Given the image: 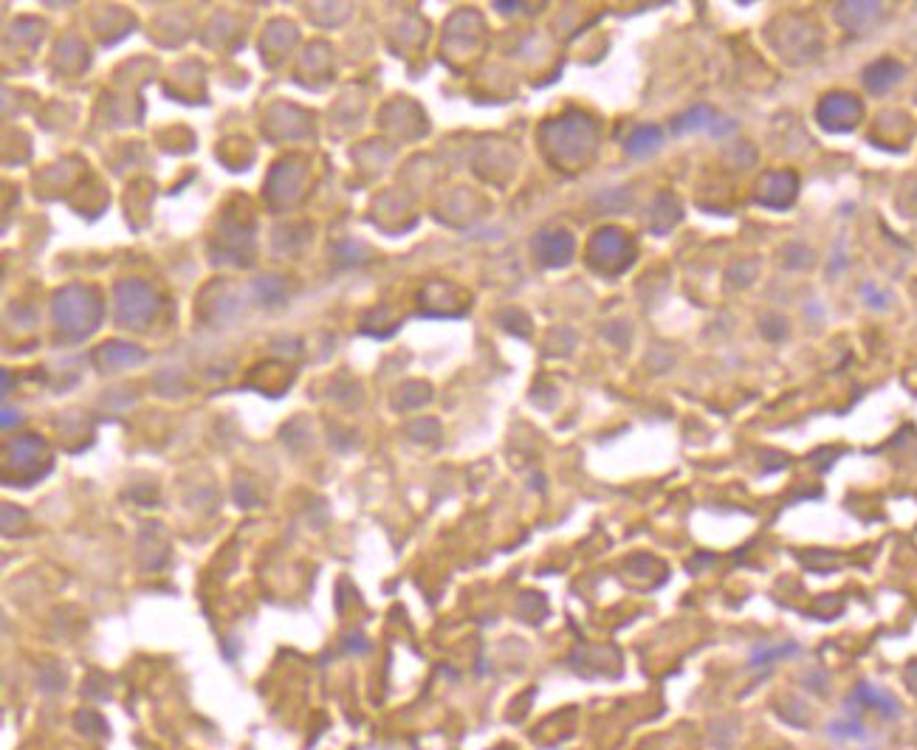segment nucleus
Here are the masks:
<instances>
[{
  "mask_svg": "<svg viewBox=\"0 0 917 750\" xmlns=\"http://www.w3.org/2000/svg\"><path fill=\"white\" fill-rule=\"evenodd\" d=\"M102 359L113 361L116 367H125L130 361H142L144 353L142 350H133V347H108V350L102 353Z\"/></svg>",
  "mask_w": 917,
  "mask_h": 750,
  "instance_id": "obj_11",
  "label": "nucleus"
},
{
  "mask_svg": "<svg viewBox=\"0 0 917 750\" xmlns=\"http://www.w3.org/2000/svg\"><path fill=\"white\" fill-rule=\"evenodd\" d=\"M116 308H119V322L122 325H144L147 319H153V313L159 308V297L156 291L142 280L122 282L116 288Z\"/></svg>",
  "mask_w": 917,
  "mask_h": 750,
  "instance_id": "obj_3",
  "label": "nucleus"
},
{
  "mask_svg": "<svg viewBox=\"0 0 917 750\" xmlns=\"http://www.w3.org/2000/svg\"><path fill=\"white\" fill-rule=\"evenodd\" d=\"M661 144H664V133H661V127L644 125V127H638L633 136L627 139V153L635 158H647V156H652V153H655Z\"/></svg>",
  "mask_w": 917,
  "mask_h": 750,
  "instance_id": "obj_9",
  "label": "nucleus"
},
{
  "mask_svg": "<svg viewBox=\"0 0 917 750\" xmlns=\"http://www.w3.org/2000/svg\"><path fill=\"white\" fill-rule=\"evenodd\" d=\"M796 652V646H779V649H771V652H757V655L751 657V666H762V663H776L779 657L791 655Z\"/></svg>",
  "mask_w": 917,
  "mask_h": 750,
  "instance_id": "obj_12",
  "label": "nucleus"
},
{
  "mask_svg": "<svg viewBox=\"0 0 917 750\" xmlns=\"http://www.w3.org/2000/svg\"><path fill=\"white\" fill-rule=\"evenodd\" d=\"M99 316H102V305L91 288L74 285L54 297V319L65 336H74V339L88 336L99 325Z\"/></svg>",
  "mask_w": 917,
  "mask_h": 750,
  "instance_id": "obj_1",
  "label": "nucleus"
},
{
  "mask_svg": "<svg viewBox=\"0 0 917 750\" xmlns=\"http://www.w3.org/2000/svg\"><path fill=\"white\" fill-rule=\"evenodd\" d=\"M861 102L853 94H830L824 96L822 105L816 110L819 116V125L824 130H833V133H844V130H853L861 122Z\"/></svg>",
  "mask_w": 917,
  "mask_h": 750,
  "instance_id": "obj_5",
  "label": "nucleus"
},
{
  "mask_svg": "<svg viewBox=\"0 0 917 750\" xmlns=\"http://www.w3.org/2000/svg\"><path fill=\"white\" fill-rule=\"evenodd\" d=\"M903 68L895 60H881V63L870 65L867 71H864V85L870 88L872 94H881L886 88H892L898 79H901Z\"/></svg>",
  "mask_w": 917,
  "mask_h": 750,
  "instance_id": "obj_8",
  "label": "nucleus"
},
{
  "mask_svg": "<svg viewBox=\"0 0 917 750\" xmlns=\"http://www.w3.org/2000/svg\"><path fill=\"white\" fill-rule=\"evenodd\" d=\"M542 136L559 158H582L593 147L596 127L587 116H565L542 127Z\"/></svg>",
  "mask_w": 917,
  "mask_h": 750,
  "instance_id": "obj_2",
  "label": "nucleus"
},
{
  "mask_svg": "<svg viewBox=\"0 0 917 750\" xmlns=\"http://www.w3.org/2000/svg\"><path fill=\"white\" fill-rule=\"evenodd\" d=\"M534 251H537V260L542 266L562 268L573 260L576 243H573V237L568 232H542L534 240Z\"/></svg>",
  "mask_w": 917,
  "mask_h": 750,
  "instance_id": "obj_7",
  "label": "nucleus"
},
{
  "mask_svg": "<svg viewBox=\"0 0 917 750\" xmlns=\"http://www.w3.org/2000/svg\"><path fill=\"white\" fill-rule=\"evenodd\" d=\"M714 122H717L714 110L706 108V105H697V108L686 110L683 116H678V119H675V125H672V130H675L678 136L680 133H689V130H706V127L712 130Z\"/></svg>",
  "mask_w": 917,
  "mask_h": 750,
  "instance_id": "obj_10",
  "label": "nucleus"
},
{
  "mask_svg": "<svg viewBox=\"0 0 917 750\" xmlns=\"http://www.w3.org/2000/svg\"><path fill=\"white\" fill-rule=\"evenodd\" d=\"M799 192V181L793 172H771L759 181L757 187V204L771 206V209H785L793 204Z\"/></svg>",
  "mask_w": 917,
  "mask_h": 750,
  "instance_id": "obj_6",
  "label": "nucleus"
},
{
  "mask_svg": "<svg viewBox=\"0 0 917 750\" xmlns=\"http://www.w3.org/2000/svg\"><path fill=\"white\" fill-rule=\"evenodd\" d=\"M590 263L604 274H618L633 263V246L618 229H601L590 240Z\"/></svg>",
  "mask_w": 917,
  "mask_h": 750,
  "instance_id": "obj_4",
  "label": "nucleus"
}]
</instances>
